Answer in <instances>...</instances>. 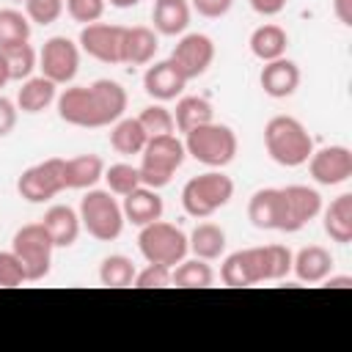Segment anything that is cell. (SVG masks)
<instances>
[{
    "mask_svg": "<svg viewBox=\"0 0 352 352\" xmlns=\"http://www.w3.org/2000/svg\"><path fill=\"white\" fill-rule=\"evenodd\" d=\"M322 226L324 234L338 242V245H349L352 242V192H341L338 198L330 201V206H324L322 212Z\"/></svg>",
    "mask_w": 352,
    "mask_h": 352,
    "instance_id": "cell-23",
    "label": "cell"
},
{
    "mask_svg": "<svg viewBox=\"0 0 352 352\" xmlns=\"http://www.w3.org/2000/svg\"><path fill=\"white\" fill-rule=\"evenodd\" d=\"M6 82H11V74H8V66H6V60L0 55V88H6Z\"/></svg>",
    "mask_w": 352,
    "mask_h": 352,
    "instance_id": "cell-47",
    "label": "cell"
},
{
    "mask_svg": "<svg viewBox=\"0 0 352 352\" xmlns=\"http://www.w3.org/2000/svg\"><path fill=\"white\" fill-rule=\"evenodd\" d=\"M104 176V162L99 154H77L63 165L66 190H91Z\"/></svg>",
    "mask_w": 352,
    "mask_h": 352,
    "instance_id": "cell-24",
    "label": "cell"
},
{
    "mask_svg": "<svg viewBox=\"0 0 352 352\" xmlns=\"http://www.w3.org/2000/svg\"><path fill=\"white\" fill-rule=\"evenodd\" d=\"M234 0H192V8L206 19H220L231 11Z\"/></svg>",
    "mask_w": 352,
    "mask_h": 352,
    "instance_id": "cell-42",
    "label": "cell"
},
{
    "mask_svg": "<svg viewBox=\"0 0 352 352\" xmlns=\"http://www.w3.org/2000/svg\"><path fill=\"white\" fill-rule=\"evenodd\" d=\"M138 289H165L170 286V267H162V264H146L138 275H135V283Z\"/></svg>",
    "mask_w": 352,
    "mask_h": 352,
    "instance_id": "cell-41",
    "label": "cell"
},
{
    "mask_svg": "<svg viewBox=\"0 0 352 352\" xmlns=\"http://www.w3.org/2000/svg\"><path fill=\"white\" fill-rule=\"evenodd\" d=\"M214 121V110L204 96H182L173 110V124L179 132H190L195 126H204Z\"/></svg>",
    "mask_w": 352,
    "mask_h": 352,
    "instance_id": "cell-29",
    "label": "cell"
},
{
    "mask_svg": "<svg viewBox=\"0 0 352 352\" xmlns=\"http://www.w3.org/2000/svg\"><path fill=\"white\" fill-rule=\"evenodd\" d=\"M234 198V182L220 168L192 176L182 187V206L190 217H209Z\"/></svg>",
    "mask_w": 352,
    "mask_h": 352,
    "instance_id": "cell-5",
    "label": "cell"
},
{
    "mask_svg": "<svg viewBox=\"0 0 352 352\" xmlns=\"http://www.w3.org/2000/svg\"><path fill=\"white\" fill-rule=\"evenodd\" d=\"M170 283L179 289H206L214 283V270L204 258H182L170 267Z\"/></svg>",
    "mask_w": 352,
    "mask_h": 352,
    "instance_id": "cell-30",
    "label": "cell"
},
{
    "mask_svg": "<svg viewBox=\"0 0 352 352\" xmlns=\"http://www.w3.org/2000/svg\"><path fill=\"white\" fill-rule=\"evenodd\" d=\"M30 38V19L16 8H0V50L25 44Z\"/></svg>",
    "mask_w": 352,
    "mask_h": 352,
    "instance_id": "cell-33",
    "label": "cell"
},
{
    "mask_svg": "<svg viewBox=\"0 0 352 352\" xmlns=\"http://www.w3.org/2000/svg\"><path fill=\"white\" fill-rule=\"evenodd\" d=\"M135 275H138V270H135L132 258H126L121 253L104 256L99 264V283L107 289H126L135 283Z\"/></svg>",
    "mask_w": 352,
    "mask_h": 352,
    "instance_id": "cell-32",
    "label": "cell"
},
{
    "mask_svg": "<svg viewBox=\"0 0 352 352\" xmlns=\"http://www.w3.org/2000/svg\"><path fill=\"white\" fill-rule=\"evenodd\" d=\"M121 212H124V220H129L132 226H140L143 228V226H148V223H154V220L162 217L165 204H162V198H160V192L154 187L140 184V187H135L132 192L124 195Z\"/></svg>",
    "mask_w": 352,
    "mask_h": 352,
    "instance_id": "cell-19",
    "label": "cell"
},
{
    "mask_svg": "<svg viewBox=\"0 0 352 352\" xmlns=\"http://www.w3.org/2000/svg\"><path fill=\"white\" fill-rule=\"evenodd\" d=\"M104 6H107V0H63L66 14H69L74 22H80V25L99 22L102 14H104Z\"/></svg>",
    "mask_w": 352,
    "mask_h": 352,
    "instance_id": "cell-38",
    "label": "cell"
},
{
    "mask_svg": "<svg viewBox=\"0 0 352 352\" xmlns=\"http://www.w3.org/2000/svg\"><path fill=\"white\" fill-rule=\"evenodd\" d=\"M60 121L72 126L99 129L116 124L126 110V91L116 80H96L91 85H72L55 99Z\"/></svg>",
    "mask_w": 352,
    "mask_h": 352,
    "instance_id": "cell-1",
    "label": "cell"
},
{
    "mask_svg": "<svg viewBox=\"0 0 352 352\" xmlns=\"http://www.w3.org/2000/svg\"><path fill=\"white\" fill-rule=\"evenodd\" d=\"M292 250L286 245H264L261 258H264V280H280L292 272Z\"/></svg>",
    "mask_w": 352,
    "mask_h": 352,
    "instance_id": "cell-36",
    "label": "cell"
},
{
    "mask_svg": "<svg viewBox=\"0 0 352 352\" xmlns=\"http://www.w3.org/2000/svg\"><path fill=\"white\" fill-rule=\"evenodd\" d=\"M220 280L231 289L261 283L264 280L261 248H245V250H234L231 256H226V261L220 267Z\"/></svg>",
    "mask_w": 352,
    "mask_h": 352,
    "instance_id": "cell-15",
    "label": "cell"
},
{
    "mask_svg": "<svg viewBox=\"0 0 352 352\" xmlns=\"http://www.w3.org/2000/svg\"><path fill=\"white\" fill-rule=\"evenodd\" d=\"M25 14L36 25H52L63 14V0H25Z\"/></svg>",
    "mask_w": 352,
    "mask_h": 352,
    "instance_id": "cell-40",
    "label": "cell"
},
{
    "mask_svg": "<svg viewBox=\"0 0 352 352\" xmlns=\"http://www.w3.org/2000/svg\"><path fill=\"white\" fill-rule=\"evenodd\" d=\"M80 226L99 242H113L124 231V212L121 204L113 198L110 190H88L80 201Z\"/></svg>",
    "mask_w": 352,
    "mask_h": 352,
    "instance_id": "cell-6",
    "label": "cell"
},
{
    "mask_svg": "<svg viewBox=\"0 0 352 352\" xmlns=\"http://www.w3.org/2000/svg\"><path fill=\"white\" fill-rule=\"evenodd\" d=\"M154 30L162 36H182L190 25V6L187 0H157L151 8Z\"/></svg>",
    "mask_w": 352,
    "mask_h": 352,
    "instance_id": "cell-25",
    "label": "cell"
},
{
    "mask_svg": "<svg viewBox=\"0 0 352 352\" xmlns=\"http://www.w3.org/2000/svg\"><path fill=\"white\" fill-rule=\"evenodd\" d=\"M146 140H148V135H146V129L140 126L138 118H124V116H121V118L113 124V129H110V146H113L118 154H124V157L140 154L143 146H146Z\"/></svg>",
    "mask_w": 352,
    "mask_h": 352,
    "instance_id": "cell-31",
    "label": "cell"
},
{
    "mask_svg": "<svg viewBox=\"0 0 352 352\" xmlns=\"http://www.w3.org/2000/svg\"><path fill=\"white\" fill-rule=\"evenodd\" d=\"M11 250L22 261L28 280L36 283V280H44L50 275L55 245H52V239H50V234L44 231L41 223H28V226L16 228V234L11 239Z\"/></svg>",
    "mask_w": 352,
    "mask_h": 352,
    "instance_id": "cell-8",
    "label": "cell"
},
{
    "mask_svg": "<svg viewBox=\"0 0 352 352\" xmlns=\"http://www.w3.org/2000/svg\"><path fill=\"white\" fill-rule=\"evenodd\" d=\"M41 226L50 234L55 248H72L77 242V236H80V228H82L80 226V214L66 204L50 206L44 212V217H41Z\"/></svg>",
    "mask_w": 352,
    "mask_h": 352,
    "instance_id": "cell-21",
    "label": "cell"
},
{
    "mask_svg": "<svg viewBox=\"0 0 352 352\" xmlns=\"http://www.w3.org/2000/svg\"><path fill=\"white\" fill-rule=\"evenodd\" d=\"M308 170L316 184H344L352 176V151L346 146H324L319 151L314 148V154L308 157Z\"/></svg>",
    "mask_w": 352,
    "mask_h": 352,
    "instance_id": "cell-13",
    "label": "cell"
},
{
    "mask_svg": "<svg viewBox=\"0 0 352 352\" xmlns=\"http://www.w3.org/2000/svg\"><path fill=\"white\" fill-rule=\"evenodd\" d=\"M333 14L338 16L341 25H352V0H333Z\"/></svg>",
    "mask_w": 352,
    "mask_h": 352,
    "instance_id": "cell-45",
    "label": "cell"
},
{
    "mask_svg": "<svg viewBox=\"0 0 352 352\" xmlns=\"http://www.w3.org/2000/svg\"><path fill=\"white\" fill-rule=\"evenodd\" d=\"M187 151H184V143L176 138V135H157V138H148L143 151H140V184L146 187H165L173 173L182 168Z\"/></svg>",
    "mask_w": 352,
    "mask_h": 352,
    "instance_id": "cell-4",
    "label": "cell"
},
{
    "mask_svg": "<svg viewBox=\"0 0 352 352\" xmlns=\"http://www.w3.org/2000/svg\"><path fill=\"white\" fill-rule=\"evenodd\" d=\"M187 248L195 258L214 261L226 253V231L214 223H198L192 228V234L187 236Z\"/></svg>",
    "mask_w": 352,
    "mask_h": 352,
    "instance_id": "cell-28",
    "label": "cell"
},
{
    "mask_svg": "<svg viewBox=\"0 0 352 352\" xmlns=\"http://www.w3.org/2000/svg\"><path fill=\"white\" fill-rule=\"evenodd\" d=\"M16 104L11 102V99H6V96H0V138H6V135H11L14 132V126H16Z\"/></svg>",
    "mask_w": 352,
    "mask_h": 352,
    "instance_id": "cell-43",
    "label": "cell"
},
{
    "mask_svg": "<svg viewBox=\"0 0 352 352\" xmlns=\"http://www.w3.org/2000/svg\"><path fill=\"white\" fill-rule=\"evenodd\" d=\"M333 253L322 245H308L300 248L292 256V272L297 275V280L302 283H322L330 272H333Z\"/></svg>",
    "mask_w": 352,
    "mask_h": 352,
    "instance_id": "cell-20",
    "label": "cell"
},
{
    "mask_svg": "<svg viewBox=\"0 0 352 352\" xmlns=\"http://www.w3.org/2000/svg\"><path fill=\"white\" fill-rule=\"evenodd\" d=\"M248 220L258 231H283V192H280V187L256 190L248 201Z\"/></svg>",
    "mask_w": 352,
    "mask_h": 352,
    "instance_id": "cell-16",
    "label": "cell"
},
{
    "mask_svg": "<svg viewBox=\"0 0 352 352\" xmlns=\"http://www.w3.org/2000/svg\"><path fill=\"white\" fill-rule=\"evenodd\" d=\"M324 283H327L330 289H352V278H349V275H327Z\"/></svg>",
    "mask_w": 352,
    "mask_h": 352,
    "instance_id": "cell-46",
    "label": "cell"
},
{
    "mask_svg": "<svg viewBox=\"0 0 352 352\" xmlns=\"http://www.w3.org/2000/svg\"><path fill=\"white\" fill-rule=\"evenodd\" d=\"M55 99H58V85L52 80H47L44 74L41 77H28L22 82V88L16 91V107L22 113H30V116L47 110Z\"/></svg>",
    "mask_w": 352,
    "mask_h": 352,
    "instance_id": "cell-26",
    "label": "cell"
},
{
    "mask_svg": "<svg viewBox=\"0 0 352 352\" xmlns=\"http://www.w3.org/2000/svg\"><path fill=\"white\" fill-rule=\"evenodd\" d=\"M110 6H116V8H132V6H138L140 0H107Z\"/></svg>",
    "mask_w": 352,
    "mask_h": 352,
    "instance_id": "cell-48",
    "label": "cell"
},
{
    "mask_svg": "<svg viewBox=\"0 0 352 352\" xmlns=\"http://www.w3.org/2000/svg\"><path fill=\"white\" fill-rule=\"evenodd\" d=\"M184 85H187V77L179 72V66L168 58V60H160V63H154V66H148L146 69V74H143V88H146V94L151 96V99H157V102H170V99H176L182 91H184Z\"/></svg>",
    "mask_w": 352,
    "mask_h": 352,
    "instance_id": "cell-17",
    "label": "cell"
},
{
    "mask_svg": "<svg viewBox=\"0 0 352 352\" xmlns=\"http://www.w3.org/2000/svg\"><path fill=\"white\" fill-rule=\"evenodd\" d=\"M170 60L179 66V72L190 82V80L206 74V69L212 66V60H214V41L206 33H184L176 41V47H173Z\"/></svg>",
    "mask_w": 352,
    "mask_h": 352,
    "instance_id": "cell-11",
    "label": "cell"
},
{
    "mask_svg": "<svg viewBox=\"0 0 352 352\" xmlns=\"http://www.w3.org/2000/svg\"><path fill=\"white\" fill-rule=\"evenodd\" d=\"M182 143H184V151L206 168H226L236 157V148H239L236 132L231 126L214 124V121L184 132Z\"/></svg>",
    "mask_w": 352,
    "mask_h": 352,
    "instance_id": "cell-3",
    "label": "cell"
},
{
    "mask_svg": "<svg viewBox=\"0 0 352 352\" xmlns=\"http://www.w3.org/2000/svg\"><path fill=\"white\" fill-rule=\"evenodd\" d=\"M38 69L55 85L72 82L77 77V69H80V44H74L66 36L47 38L41 52H38Z\"/></svg>",
    "mask_w": 352,
    "mask_h": 352,
    "instance_id": "cell-10",
    "label": "cell"
},
{
    "mask_svg": "<svg viewBox=\"0 0 352 352\" xmlns=\"http://www.w3.org/2000/svg\"><path fill=\"white\" fill-rule=\"evenodd\" d=\"M258 82L264 88L267 96L272 99H286L297 91L300 85V66L289 58H275V60H267L261 74H258Z\"/></svg>",
    "mask_w": 352,
    "mask_h": 352,
    "instance_id": "cell-18",
    "label": "cell"
},
{
    "mask_svg": "<svg viewBox=\"0 0 352 352\" xmlns=\"http://www.w3.org/2000/svg\"><path fill=\"white\" fill-rule=\"evenodd\" d=\"M157 47H160V41H157V33L151 28H143V25L124 28V36H121V63L146 66V63H151Z\"/></svg>",
    "mask_w": 352,
    "mask_h": 352,
    "instance_id": "cell-22",
    "label": "cell"
},
{
    "mask_svg": "<svg viewBox=\"0 0 352 352\" xmlns=\"http://www.w3.org/2000/svg\"><path fill=\"white\" fill-rule=\"evenodd\" d=\"M121 36L124 25L91 22L80 30V50L99 63H121Z\"/></svg>",
    "mask_w": 352,
    "mask_h": 352,
    "instance_id": "cell-14",
    "label": "cell"
},
{
    "mask_svg": "<svg viewBox=\"0 0 352 352\" xmlns=\"http://www.w3.org/2000/svg\"><path fill=\"white\" fill-rule=\"evenodd\" d=\"M283 192V231L294 234L305 228L322 212V195L308 184H289L280 187Z\"/></svg>",
    "mask_w": 352,
    "mask_h": 352,
    "instance_id": "cell-12",
    "label": "cell"
},
{
    "mask_svg": "<svg viewBox=\"0 0 352 352\" xmlns=\"http://www.w3.org/2000/svg\"><path fill=\"white\" fill-rule=\"evenodd\" d=\"M22 283H28L22 261L16 258L14 250H0V286L14 289V286H22Z\"/></svg>",
    "mask_w": 352,
    "mask_h": 352,
    "instance_id": "cell-39",
    "label": "cell"
},
{
    "mask_svg": "<svg viewBox=\"0 0 352 352\" xmlns=\"http://www.w3.org/2000/svg\"><path fill=\"white\" fill-rule=\"evenodd\" d=\"M0 55H3L6 66H8L11 80H28L33 74V69L38 66V55H36V50L28 41L25 44H14V47H6V50H0Z\"/></svg>",
    "mask_w": 352,
    "mask_h": 352,
    "instance_id": "cell-34",
    "label": "cell"
},
{
    "mask_svg": "<svg viewBox=\"0 0 352 352\" xmlns=\"http://www.w3.org/2000/svg\"><path fill=\"white\" fill-rule=\"evenodd\" d=\"M264 148L272 162L283 168H300L314 154V138L294 116H272L264 126Z\"/></svg>",
    "mask_w": 352,
    "mask_h": 352,
    "instance_id": "cell-2",
    "label": "cell"
},
{
    "mask_svg": "<svg viewBox=\"0 0 352 352\" xmlns=\"http://www.w3.org/2000/svg\"><path fill=\"white\" fill-rule=\"evenodd\" d=\"M250 52L258 58V60H275V58H283L286 55V47H289V36L280 25H258L253 33H250Z\"/></svg>",
    "mask_w": 352,
    "mask_h": 352,
    "instance_id": "cell-27",
    "label": "cell"
},
{
    "mask_svg": "<svg viewBox=\"0 0 352 352\" xmlns=\"http://www.w3.org/2000/svg\"><path fill=\"white\" fill-rule=\"evenodd\" d=\"M63 165H66V160L50 157V160H44V162H36V165L25 168L22 176L16 179V192H19L25 201H30V204H44V201L55 198L58 192L66 190Z\"/></svg>",
    "mask_w": 352,
    "mask_h": 352,
    "instance_id": "cell-9",
    "label": "cell"
},
{
    "mask_svg": "<svg viewBox=\"0 0 352 352\" xmlns=\"http://www.w3.org/2000/svg\"><path fill=\"white\" fill-rule=\"evenodd\" d=\"M102 179L107 182V190H110L113 195H121V198H124L126 192H132L135 187H140V170H138L135 165H129V162L107 165Z\"/></svg>",
    "mask_w": 352,
    "mask_h": 352,
    "instance_id": "cell-35",
    "label": "cell"
},
{
    "mask_svg": "<svg viewBox=\"0 0 352 352\" xmlns=\"http://www.w3.org/2000/svg\"><path fill=\"white\" fill-rule=\"evenodd\" d=\"M138 121H140V126L146 129L148 138H157V135H173V129H176V124H173V113H170L168 107H162V104H148V107H143L140 116H138Z\"/></svg>",
    "mask_w": 352,
    "mask_h": 352,
    "instance_id": "cell-37",
    "label": "cell"
},
{
    "mask_svg": "<svg viewBox=\"0 0 352 352\" xmlns=\"http://www.w3.org/2000/svg\"><path fill=\"white\" fill-rule=\"evenodd\" d=\"M138 248L146 264H162V267H176L182 258H187V234L176 228L173 223H165L162 217L143 226L138 234Z\"/></svg>",
    "mask_w": 352,
    "mask_h": 352,
    "instance_id": "cell-7",
    "label": "cell"
},
{
    "mask_svg": "<svg viewBox=\"0 0 352 352\" xmlns=\"http://www.w3.org/2000/svg\"><path fill=\"white\" fill-rule=\"evenodd\" d=\"M248 3L261 16H275V14H280L286 8V0H248Z\"/></svg>",
    "mask_w": 352,
    "mask_h": 352,
    "instance_id": "cell-44",
    "label": "cell"
}]
</instances>
